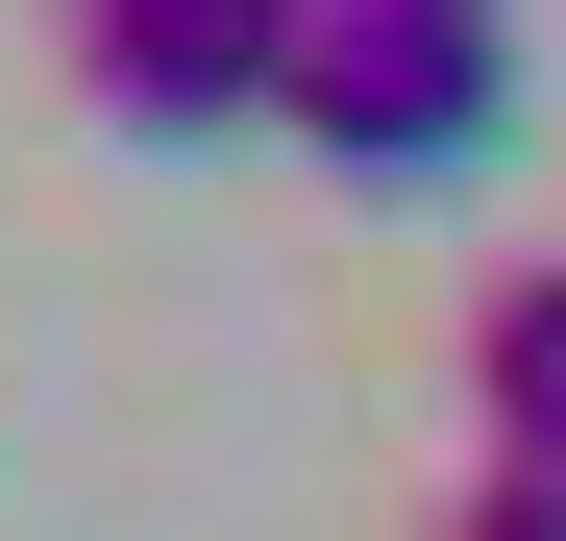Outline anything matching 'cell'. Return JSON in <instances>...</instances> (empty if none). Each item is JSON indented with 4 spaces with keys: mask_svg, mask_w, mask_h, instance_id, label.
<instances>
[{
    "mask_svg": "<svg viewBox=\"0 0 566 541\" xmlns=\"http://www.w3.org/2000/svg\"><path fill=\"white\" fill-rule=\"evenodd\" d=\"M296 124L345 198H443V172H493L517 124V0H296Z\"/></svg>",
    "mask_w": 566,
    "mask_h": 541,
    "instance_id": "6da1fadb",
    "label": "cell"
},
{
    "mask_svg": "<svg viewBox=\"0 0 566 541\" xmlns=\"http://www.w3.org/2000/svg\"><path fill=\"white\" fill-rule=\"evenodd\" d=\"M50 25H74V99L124 148H222L296 99V0H50Z\"/></svg>",
    "mask_w": 566,
    "mask_h": 541,
    "instance_id": "7a4b0ae2",
    "label": "cell"
},
{
    "mask_svg": "<svg viewBox=\"0 0 566 541\" xmlns=\"http://www.w3.org/2000/svg\"><path fill=\"white\" fill-rule=\"evenodd\" d=\"M468 443L566 468V246H517L493 296H468Z\"/></svg>",
    "mask_w": 566,
    "mask_h": 541,
    "instance_id": "3957f363",
    "label": "cell"
},
{
    "mask_svg": "<svg viewBox=\"0 0 566 541\" xmlns=\"http://www.w3.org/2000/svg\"><path fill=\"white\" fill-rule=\"evenodd\" d=\"M443 541H566V468H517V443H493V468L443 492Z\"/></svg>",
    "mask_w": 566,
    "mask_h": 541,
    "instance_id": "277c9868",
    "label": "cell"
}]
</instances>
